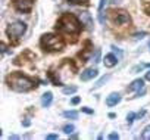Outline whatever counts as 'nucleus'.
<instances>
[{"label":"nucleus","mask_w":150,"mask_h":140,"mask_svg":"<svg viewBox=\"0 0 150 140\" xmlns=\"http://www.w3.org/2000/svg\"><path fill=\"white\" fill-rule=\"evenodd\" d=\"M54 30L59 34L65 36L66 41H69V37H71V43H75L83 30V22L80 16L74 14H62L54 24Z\"/></svg>","instance_id":"1"},{"label":"nucleus","mask_w":150,"mask_h":140,"mask_svg":"<svg viewBox=\"0 0 150 140\" xmlns=\"http://www.w3.org/2000/svg\"><path fill=\"white\" fill-rule=\"evenodd\" d=\"M91 56H93V43H91L90 40H86V41H84V46H83V49H81V52L78 53L80 62L84 63V62H87Z\"/></svg>","instance_id":"7"},{"label":"nucleus","mask_w":150,"mask_h":140,"mask_svg":"<svg viewBox=\"0 0 150 140\" xmlns=\"http://www.w3.org/2000/svg\"><path fill=\"white\" fill-rule=\"evenodd\" d=\"M77 86H68V87H63V95H74L75 92H77Z\"/></svg>","instance_id":"20"},{"label":"nucleus","mask_w":150,"mask_h":140,"mask_svg":"<svg viewBox=\"0 0 150 140\" xmlns=\"http://www.w3.org/2000/svg\"><path fill=\"white\" fill-rule=\"evenodd\" d=\"M46 139H47V140H56V139H59V137H57V134H47Z\"/></svg>","instance_id":"31"},{"label":"nucleus","mask_w":150,"mask_h":140,"mask_svg":"<svg viewBox=\"0 0 150 140\" xmlns=\"http://www.w3.org/2000/svg\"><path fill=\"white\" fill-rule=\"evenodd\" d=\"M12 5H13V8H15L16 12L31 14V11L34 8V0H13Z\"/></svg>","instance_id":"6"},{"label":"nucleus","mask_w":150,"mask_h":140,"mask_svg":"<svg viewBox=\"0 0 150 140\" xmlns=\"http://www.w3.org/2000/svg\"><path fill=\"white\" fill-rule=\"evenodd\" d=\"M146 80H147V81H150V71H149V72H146Z\"/></svg>","instance_id":"37"},{"label":"nucleus","mask_w":150,"mask_h":140,"mask_svg":"<svg viewBox=\"0 0 150 140\" xmlns=\"http://www.w3.org/2000/svg\"><path fill=\"white\" fill-rule=\"evenodd\" d=\"M80 19H81V22H83V25H86V28L87 30H93V18H91V15L88 14V12H83V14H80Z\"/></svg>","instance_id":"11"},{"label":"nucleus","mask_w":150,"mask_h":140,"mask_svg":"<svg viewBox=\"0 0 150 140\" xmlns=\"http://www.w3.org/2000/svg\"><path fill=\"white\" fill-rule=\"evenodd\" d=\"M146 65H147V66H149V68H150V63H146Z\"/></svg>","instance_id":"40"},{"label":"nucleus","mask_w":150,"mask_h":140,"mask_svg":"<svg viewBox=\"0 0 150 140\" xmlns=\"http://www.w3.org/2000/svg\"><path fill=\"white\" fill-rule=\"evenodd\" d=\"M25 31H27V24L22 22V21H13V22L9 24L8 28H6V34H8V37H9V40L12 41L13 46L18 44L19 38L25 34Z\"/></svg>","instance_id":"5"},{"label":"nucleus","mask_w":150,"mask_h":140,"mask_svg":"<svg viewBox=\"0 0 150 140\" xmlns=\"http://www.w3.org/2000/svg\"><path fill=\"white\" fill-rule=\"evenodd\" d=\"M40 46L46 53H57L62 52L66 46V40L62 34L54 33H46L40 38Z\"/></svg>","instance_id":"3"},{"label":"nucleus","mask_w":150,"mask_h":140,"mask_svg":"<svg viewBox=\"0 0 150 140\" xmlns=\"http://www.w3.org/2000/svg\"><path fill=\"white\" fill-rule=\"evenodd\" d=\"M141 139H144V140H150V124L143 130V133H141Z\"/></svg>","instance_id":"23"},{"label":"nucleus","mask_w":150,"mask_h":140,"mask_svg":"<svg viewBox=\"0 0 150 140\" xmlns=\"http://www.w3.org/2000/svg\"><path fill=\"white\" fill-rule=\"evenodd\" d=\"M9 140H19V136L18 134H11L9 136Z\"/></svg>","instance_id":"32"},{"label":"nucleus","mask_w":150,"mask_h":140,"mask_svg":"<svg viewBox=\"0 0 150 140\" xmlns=\"http://www.w3.org/2000/svg\"><path fill=\"white\" fill-rule=\"evenodd\" d=\"M119 2H121V0H109V3H112V5H116Z\"/></svg>","instance_id":"36"},{"label":"nucleus","mask_w":150,"mask_h":140,"mask_svg":"<svg viewBox=\"0 0 150 140\" xmlns=\"http://www.w3.org/2000/svg\"><path fill=\"white\" fill-rule=\"evenodd\" d=\"M71 136V139H77L78 137V134H75V133H72V134H69Z\"/></svg>","instance_id":"38"},{"label":"nucleus","mask_w":150,"mask_h":140,"mask_svg":"<svg viewBox=\"0 0 150 140\" xmlns=\"http://www.w3.org/2000/svg\"><path fill=\"white\" fill-rule=\"evenodd\" d=\"M34 59H35V55H34L31 50H24L21 55H18V56L15 58L13 63H15V65H25L27 62H31V60H34Z\"/></svg>","instance_id":"8"},{"label":"nucleus","mask_w":150,"mask_h":140,"mask_svg":"<svg viewBox=\"0 0 150 140\" xmlns=\"http://www.w3.org/2000/svg\"><path fill=\"white\" fill-rule=\"evenodd\" d=\"M141 89H144V80H143V78H137V80H134V81L127 87L128 92H138V90H141Z\"/></svg>","instance_id":"12"},{"label":"nucleus","mask_w":150,"mask_h":140,"mask_svg":"<svg viewBox=\"0 0 150 140\" xmlns=\"http://www.w3.org/2000/svg\"><path fill=\"white\" fill-rule=\"evenodd\" d=\"M135 118H137V114H134V112H128V115H127V122L131 124V122H134Z\"/></svg>","instance_id":"25"},{"label":"nucleus","mask_w":150,"mask_h":140,"mask_svg":"<svg viewBox=\"0 0 150 140\" xmlns=\"http://www.w3.org/2000/svg\"><path fill=\"white\" fill-rule=\"evenodd\" d=\"M144 112H146V111H141V112H138V114H137V118L140 119V118H141V117L144 115Z\"/></svg>","instance_id":"35"},{"label":"nucleus","mask_w":150,"mask_h":140,"mask_svg":"<svg viewBox=\"0 0 150 140\" xmlns=\"http://www.w3.org/2000/svg\"><path fill=\"white\" fill-rule=\"evenodd\" d=\"M93 62H94V63H99V62H100V49H96L94 56H93Z\"/></svg>","instance_id":"26"},{"label":"nucleus","mask_w":150,"mask_h":140,"mask_svg":"<svg viewBox=\"0 0 150 140\" xmlns=\"http://www.w3.org/2000/svg\"><path fill=\"white\" fill-rule=\"evenodd\" d=\"M109 3V0H100V3H99V8H97V11H99V21H100V24H105V16H103V9H105V6Z\"/></svg>","instance_id":"16"},{"label":"nucleus","mask_w":150,"mask_h":140,"mask_svg":"<svg viewBox=\"0 0 150 140\" xmlns=\"http://www.w3.org/2000/svg\"><path fill=\"white\" fill-rule=\"evenodd\" d=\"M6 84L11 90L16 92V93H28L34 89H37V80L19 72V71H15V72H11L8 77H6Z\"/></svg>","instance_id":"2"},{"label":"nucleus","mask_w":150,"mask_h":140,"mask_svg":"<svg viewBox=\"0 0 150 140\" xmlns=\"http://www.w3.org/2000/svg\"><path fill=\"white\" fill-rule=\"evenodd\" d=\"M146 66H147L146 63H140V65H135V66H132L131 72H132V74H138V72H141V71H143V69H144Z\"/></svg>","instance_id":"21"},{"label":"nucleus","mask_w":150,"mask_h":140,"mask_svg":"<svg viewBox=\"0 0 150 140\" xmlns=\"http://www.w3.org/2000/svg\"><path fill=\"white\" fill-rule=\"evenodd\" d=\"M62 115H63L66 119H77V118H78V112H77V111H65Z\"/></svg>","instance_id":"17"},{"label":"nucleus","mask_w":150,"mask_h":140,"mask_svg":"<svg viewBox=\"0 0 150 140\" xmlns=\"http://www.w3.org/2000/svg\"><path fill=\"white\" fill-rule=\"evenodd\" d=\"M109 19L112 21L113 25H118V27H131L132 24V19H131V15L125 11V9H112L109 11Z\"/></svg>","instance_id":"4"},{"label":"nucleus","mask_w":150,"mask_h":140,"mask_svg":"<svg viewBox=\"0 0 150 140\" xmlns=\"http://www.w3.org/2000/svg\"><path fill=\"white\" fill-rule=\"evenodd\" d=\"M108 139H109V140H118V139H119V134H118V133H110V134L108 136Z\"/></svg>","instance_id":"28"},{"label":"nucleus","mask_w":150,"mask_h":140,"mask_svg":"<svg viewBox=\"0 0 150 140\" xmlns=\"http://www.w3.org/2000/svg\"><path fill=\"white\" fill-rule=\"evenodd\" d=\"M22 125H24V127H30V125H31V121H30V119H25V121H22Z\"/></svg>","instance_id":"33"},{"label":"nucleus","mask_w":150,"mask_h":140,"mask_svg":"<svg viewBox=\"0 0 150 140\" xmlns=\"http://www.w3.org/2000/svg\"><path fill=\"white\" fill-rule=\"evenodd\" d=\"M52 102H53V93H52V92H46V93L41 96V105H43L44 108H47V106L52 105Z\"/></svg>","instance_id":"15"},{"label":"nucleus","mask_w":150,"mask_h":140,"mask_svg":"<svg viewBox=\"0 0 150 140\" xmlns=\"http://www.w3.org/2000/svg\"><path fill=\"white\" fill-rule=\"evenodd\" d=\"M80 102H81V97H78V96H77V97H72V100H71L72 105H78Z\"/></svg>","instance_id":"30"},{"label":"nucleus","mask_w":150,"mask_h":140,"mask_svg":"<svg viewBox=\"0 0 150 140\" xmlns=\"http://www.w3.org/2000/svg\"><path fill=\"white\" fill-rule=\"evenodd\" d=\"M62 131L69 136V134H72V133L75 131V125H74V124H65V125L62 127Z\"/></svg>","instance_id":"18"},{"label":"nucleus","mask_w":150,"mask_h":140,"mask_svg":"<svg viewBox=\"0 0 150 140\" xmlns=\"http://www.w3.org/2000/svg\"><path fill=\"white\" fill-rule=\"evenodd\" d=\"M97 74H99L97 68H87L86 71H83V72H81L80 78H81V81H90V80L96 78V77H97Z\"/></svg>","instance_id":"9"},{"label":"nucleus","mask_w":150,"mask_h":140,"mask_svg":"<svg viewBox=\"0 0 150 140\" xmlns=\"http://www.w3.org/2000/svg\"><path fill=\"white\" fill-rule=\"evenodd\" d=\"M71 5H80V6H87L90 0H68Z\"/></svg>","instance_id":"22"},{"label":"nucleus","mask_w":150,"mask_h":140,"mask_svg":"<svg viewBox=\"0 0 150 140\" xmlns=\"http://www.w3.org/2000/svg\"><path fill=\"white\" fill-rule=\"evenodd\" d=\"M121 95L119 93H110L108 97H106V105L108 106H116L119 102H121Z\"/></svg>","instance_id":"13"},{"label":"nucleus","mask_w":150,"mask_h":140,"mask_svg":"<svg viewBox=\"0 0 150 140\" xmlns=\"http://www.w3.org/2000/svg\"><path fill=\"white\" fill-rule=\"evenodd\" d=\"M112 50H113V53L118 56V59H122V50H121V49H118L116 46H112Z\"/></svg>","instance_id":"27"},{"label":"nucleus","mask_w":150,"mask_h":140,"mask_svg":"<svg viewBox=\"0 0 150 140\" xmlns=\"http://www.w3.org/2000/svg\"><path fill=\"white\" fill-rule=\"evenodd\" d=\"M6 52H8V47H6V44H5V43H2V53L5 55Z\"/></svg>","instance_id":"34"},{"label":"nucleus","mask_w":150,"mask_h":140,"mask_svg":"<svg viewBox=\"0 0 150 140\" xmlns=\"http://www.w3.org/2000/svg\"><path fill=\"white\" fill-rule=\"evenodd\" d=\"M118 62H119V59H118V56H116L115 53H108V55H105L103 63H105L106 68H113Z\"/></svg>","instance_id":"10"},{"label":"nucleus","mask_w":150,"mask_h":140,"mask_svg":"<svg viewBox=\"0 0 150 140\" xmlns=\"http://www.w3.org/2000/svg\"><path fill=\"white\" fill-rule=\"evenodd\" d=\"M146 36H147V33H146V31H140V33H135V34L132 36V38H134L135 41H138V40H143Z\"/></svg>","instance_id":"24"},{"label":"nucleus","mask_w":150,"mask_h":140,"mask_svg":"<svg viewBox=\"0 0 150 140\" xmlns=\"http://www.w3.org/2000/svg\"><path fill=\"white\" fill-rule=\"evenodd\" d=\"M115 117H116V115H115L113 112H110V114H109V118H115Z\"/></svg>","instance_id":"39"},{"label":"nucleus","mask_w":150,"mask_h":140,"mask_svg":"<svg viewBox=\"0 0 150 140\" xmlns=\"http://www.w3.org/2000/svg\"><path fill=\"white\" fill-rule=\"evenodd\" d=\"M149 50H150V41H149Z\"/></svg>","instance_id":"41"},{"label":"nucleus","mask_w":150,"mask_h":140,"mask_svg":"<svg viewBox=\"0 0 150 140\" xmlns=\"http://www.w3.org/2000/svg\"><path fill=\"white\" fill-rule=\"evenodd\" d=\"M81 111H83V112H86V114H88V115H93V114H94V111H93V109H90V108H87V106L81 108Z\"/></svg>","instance_id":"29"},{"label":"nucleus","mask_w":150,"mask_h":140,"mask_svg":"<svg viewBox=\"0 0 150 140\" xmlns=\"http://www.w3.org/2000/svg\"><path fill=\"white\" fill-rule=\"evenodd\" d=\"M109 78H110V75H109V74H106V75H103V77H102V78H100V80H99V81H97L96 84H94V89H99V87H102L103 84H106Z\"/></svg>","instance_id":"19"},{"label":"nucleus","mask_w":150,"mask_h":140,"mask_svg":"<svg viewBox=\"0 0 150 140\" xmlns=\"http://www.w3.org/2000/svg\"><path fill=\"white\" fill-rule=\"evenodd\" d=\"M47 77H49V80L52 81V84H53V86H63L62 80H60V78H59V75L53 71V68H50V69H49Z\"/></svg>","instance_id":"14"}]
</instances>
